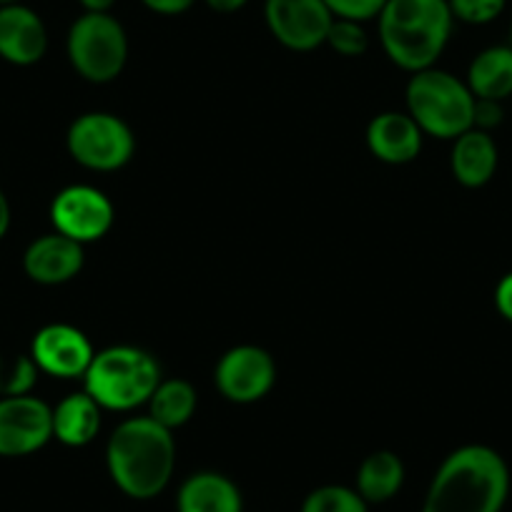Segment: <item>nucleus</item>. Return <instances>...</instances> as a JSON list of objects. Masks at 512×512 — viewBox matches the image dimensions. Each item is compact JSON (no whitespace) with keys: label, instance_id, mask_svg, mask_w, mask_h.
<instances>
[{"label":"nucleus","instance_id":"2","mask_svg":"<svg viewBox=\"0 0 512 512\" xmlns=\"http://www.w3.org/2000/svg\"><path fill=\"white\" fill-rule=\"evenodd\" d=\"M106 467L123 495L151 500L161 495L174 477V435L151 417H131L108 437Z\"/></svg>","mask_w":512,"mask_h":512},{"label":"nucleus","instance_id":"6","mask_svg":"<svg viewBox=\"0 0 512 512\" xmlns=\"http://www.w3.org/2000/svg\"><path fill=\"white\" fill-rule=\"evenodd\" d=\"M68 61L81 78L111 83L128 61V36L111 13H83L68 31Z\"/></svg>","mask_w":512,"mask_h":512},{"label":"nucleus","instance_id":"3","mask_svg":"<svg viewBox=\"0 0 512 512\" xmlns=\"http://www.w3.org/2000/svg\"><path fill=\"white\" fill-rule=\"evenodd\" d=\"M379 43L402 71L435 68L447 48L455 16L447 0H387L377 16Z\"/></svg>","mask_w":512,"mask_h":512},{"label":"nucleus","instance_id":"16","mask_svg":"<svg viewBox=\"0 0 512 512\" xmlns=\"http://www.w3.org/2000/svg\"><path fill=\"white\" fill-rule=\"evenodd\" d=\"M176 512H244V500L229 477L206 470L181 482Z\"/></svg>","mask_w":512,"mask_h":512},{"label":"nucleus","instance_id":"4","mask_svg":"<svg viewBox=\"0 0 512 512\" xmlns=\"http://www.w3.org/2000/svg\"><path fill=\"white\" fill-rule=\"evenodd\" d=\"M83 379L101 410L128 412L151 400L161 382V367L144 349L118 344L93 354Z\"/></svg>","mask_w":512,"mask_h":512},{"label":"nucleus","instance_id":"23","mask_svg":"<svg viewBox=\"0 0 512 512\" xmlns=\"http://www.w3.org/2000/svg\"><path fill=\"white\" fill-rule=\"evenodd\" d=\"M41 369L36 367L31 354H16L6 359L0 354V397L31 395Z\"/></svg>","mask_w":512,"mask_h":512},{"label":"nucleus","instance_id":"1","mask_svg":"<svg viewBox=\"0 0 512 512\" xmlns=\"http://www.w3.org/2000/svg\"><path fill=\"white\" fill-rule=\"evenodd\" d=\"M507 495L510 470L500 452L487 445H465L437 467L422 512H502Z\"/></svg>","mask_w":512,"mask_h":512},{"label":"nucleus","instance_id":"21","mask_svg":"<svg viewBox=\"0 0 512 512\" xmlns=\"http://www.w3.org/2000/svg\"><path fill=\"white\" fill-rule=\"evenodd\" d=\"M151 420L159 422L166 430L184 427L196 412V390L186 379H166L159 382L156 392L149 400Z\"/></svg>","mask_w":512,"mask_h":512},{"label":"nucleus","instance_id":"20","mask_svg":"<svg viewBox=\"0 0 512 512\" xmlns=\"http://www.w3.org/2000/svg\"><path fill=\"white\" fill-rule=\"evenodd\" d=\"M467 88L475 98L505 101L512 93V46H492L477 53L467 71Z\"/></svg>","mask_w":512,"mask_h":512},{"label":"nucleus","instance_id":"32","mask_svg":"<svg viewBox=\"0 0 512 512\" xmlns=\"http://www.w3.org/2000/svg\"><path fill=\"white\" fill-rule=\"evenodd\" d=\"M86 13H111L116 0H78Z\"/></svg>","mask_w":512,"mask_h":512},{"label":"nucleus","instance_id":"25","mask_svg":"<svg viewBox=\"0 0 512 512\" xmlns=\"http://www.w3.org/2000/svg\"><path fill=\"white\" fill-rule=\"evenodd\" d=\"M447 3L455 21L470 23V26L492 23L507 6V0H447Z\"/></svg>","mask_w":512,"mask_h":512},{"label":"nucleus","instance_id":"10","mask_svg":"<svg viewBox=\"0 0 512 512\" xmlns=\"http://www.w3.org/2000/svg\"><path fill=\"white\" fill-rule=\"evenodd\" d=\"M113 219H116V211H113L111 199L96 186H68L51 204V221L58 234L71 236L78 244L106 236Z\"/></svg>","mask_w":512,"mask_h":512},{"label":"nucleus","instance_id":"24","mask_svg":"<svg viewBox=\"0 0 512 512\" xmlns=\"http://www.w3.org/2000/svg\"><path fill=\"white\" fill-rule=\"evenodd\" d=\"M324 46L332 48L334 53L344 58H359L367 53L369 36L359 21H349V18H334L332 28L327 33V43Z\"/></svg>","mask_w":512,"mask_h":512},{"label":"nucleus","instance_id":"22","mask_svg":"<svg viewBox=\"0 0 512 512\" xmlns=\"http://www.w3.org/2000/svg\"><path fill=\"white\" fill-rule=\"evenodd\" d=\"M299 512H369V505L354 487L322 485L304 497Z\"/></svg>","mask_w":512,"mask_h":512},{"label":"nucleus","instance_id":"8","mask_svg":"<svg viewBox=\"0 0 512 512\" xmlns=\"http://www.w3.org/2000/svg\"><path fill=\"white\" fill-rule=\"evenodd\" d=\"M214 379L226 400L236 405H251L272 392L277 382V364L267 349L256 344H239L219 359Z\"/></svg>","mask_w":512,"mask_h":512},{"label":"nucleus","instance_id":"7","mask_svg":"<svg viewBox=\"0 0 512 512\" xmlns=\"http://www.w3.org/2000/svg\"><path fill=\"white\" fill-rule=\"evenodd\" d=\"M68 154L91 171H116L134 156L136 139L123 118L106 111L83 113L71 123L66 136Z\"/></svg>","mask_w":512,"mask_h":512},{"label":"nucleus","instance_id":"11","mask_svg":"<svg viewBox=\"0 0 512 512\" xmlns=\"http://www.w3.org/2000/svg\"><path fill=\"white\" fill-rule=\"evenodd\" d=\"M53 437V410L31 395L0 397V457H26Z\"/></svg>","mask_w":512,"mask_h":512},{"label":"nucleus","instance_id":"31","mask_svg":"<svg viewBox=\"0 0 512 512\" xmlns=\"http://www.w3.org/2000/svg\"><path fill=\"white\" fill-rule=\"evenodd\" d=\"M11 229V204H8V196L0 189V239L8 234Z\"/></svg>","mask_w":512,"mask_h":512},{"label":"nucleus","instance_id":"17","mask_svg":"<svg viewBox=\"0 0 512 512\" xmlns=\"http://www.w3.org/2000/svg\"><path fill=\"white\" fill-rule=\"evenodd\" d=\"M452 174L467 189H480L495 176L497 146L487 131L470 128L452 146Z\"/></svg>","mask_w":512,"mask_h":512},{"label":"nucleus","instance_id":"29","mask_svg":"<svg viewBox=\"0 0 512 512\" xmlns=\"http://www.w3.org/2000/svg\"><path fill=\"white\" fill-rule=\"evenodd\" d=\"M495 304L497 312H500L507 322H512V272L505 274V277L500 279V284H497Z\"/></svg>","mask_w":512,"mask_h":512},{"label":"nucleus","instance_id":"12","mask_svg":"<svg viewBox=\"0 0 512 512\" xmlns=\"http://www.w3.org/2000/svg\"><path fill=\"white\" fill-rule=\"evenodd\" d=\"M93 347L81 329L71 324H48L38 329L31 344V357L41 372L61 379H76L86 374L93 362Z\"/></svg>","mask_w":512,"mask_h":512},{"label":"nucleus","instance_id":"15","mask_svg":"<svg viewBox=\"0 0 512 512\" xmlns=\"http://www.w3.org/2000/svg\"><path fill=\"white\" fill-rule=\"evenodd\" d=\"M422 128L410 113H379L367 126V146L372 156L392 166L410 164L422 151Z\"/></svg>","mask_w":512,"mask_h":512},{"label":"nucleus","instance_id":"30","mask_svg":"<svg viewBox=\"0 0 512 512\" xmlns=\"http://www.w3.org/2000/svg\"><path fill=\"white\" fill-rule=\"evenodd\" d=\"M249 0H206V6L216 13H236L246 6Z\"/></svg>","mask_w":512,"mask_h":512},{"label":"nucleus","instance_id":"28","mask_svg":"<svg viewBox=\"0 0 512 512\" xmlns=\"http://www.w3.org/2000/svg\"><path fill=\"white\" fill-rule=\"evenodd\" d=\"M141 3L159 16H181L194 6L196 0H141Z\"/></svg>","mask_w":512,"mask_h":512},{"label":"nucleus","instance_id":"26","mask_svg":"<svg viewBox=\"0 0 512 512\" xmlns=\"http://www.w3.org/2000/svg\"><path fill=\"white\" fill-rule=\"evenodd\" d=\"M387 0H324V6L332 11L334 18H349V21H372L379 16Z\"/></svg>","mask_w":512,"mask_h":512},{"label":"nucleus","instance_id":"33","mask_svg":"<svg viewBox=\"0 0 512 512\" xmlns=\"http://www.w3.org/2000/svg\"><path fill=\"white\" fill-rule=\"evenodd\" d=\"M21 0H0V8H6V6H18Z\"/></svg>","mask_w":512,"mask_h":512},{"label":"nucleus","instance_id":"9","mask_svg":"<svg viewBox=\"0 0 512 512\" xmlns=\"http://www.w3.org/2000/svg\"><path fill=\"white\" fill-rule=\"evenodd\" d=\"M264 21L284 48L307 53L327 43L334 16L324 0H264Z\"/></svg>","mask_w":512,"mask_h":512},{"label":"nucleus","instance_id":"19","mask_svg":"<svg viewBox=\"0 0 512 512\" xmlns=\"http://www.w3.org/2000/svg\"><path fill=\"white\" fill-rule=\"evenodd\" d=\"M405 485V465L400 455L390 450H377L362 460L357 470V487L367 505H379L397 495Z\"/></svg>","mask_w":512,"mask_h":512},{"label":"nucleus","instance_id":"5","mask_svg":"<svg viewBox=\"0 0 512 512\" xmlns=\"http://www.w3.org/2000/svg\"><path fill=\"white\" fill-rule=\"evenodd\" d=\"M472 111L475 96L457 76L437 68L412 73L407 83V113L422 134L455 141L472 128Z\"/></svg>","mask_w":512,"mask_h":512},{"label":"nucleus","instance_id":"27","mask_svg":"<svg viewBox=\"0 0 512 512\" xmlns=\"http://www.w3.org/2000/svg\"><path fill=\"white\" fill-rule=\"evenodd\" d=\"M502 101H490V98H475V111H472V128L487 131L502 123Z\"/></svg>","mask_w":512,"mask_h":512},{"label":"nucleus","instance_id":"13","mask_svg":"<svg viewBox=\"0 0 512 512\" xmlns=\"http://www.w3.org/2000/svg\"><path fill=\"white\" fill-rule=\"evenodd\" d=\"M48 51V31L33 8H0V58L13 66H33Z\"/></svg>","mask_w":512,"mask_h":512},{"label":"nucleus","instance_id":"14","mask_svg":"<svg viewBox=\"0 0 512 512\" xmlns=\"http://www.w3.org/2000/svg\"><path fill=\"white\" fill-rule=\"evenodd\" d=\"M23 269L33 282L46 287L71 282L83 269V244L58 231L38 236L23 254Z\"/></svg>","mask_w":512,"mask_h":512},{"label":"nucleus","instance_id":"18","mask_svg":"<svg viewBox=\"0 0 512 512\" xmlns=\"http://www.w3.org/2000/svg\"><path fill=\"white\" fill-rule=\"evenodd\" d=\"M101 412L86 390L63 397L53 410V437L68 447H86L101 430Z\"/></svg>","mask_w":512,"mask_h":512}]
</instances>
